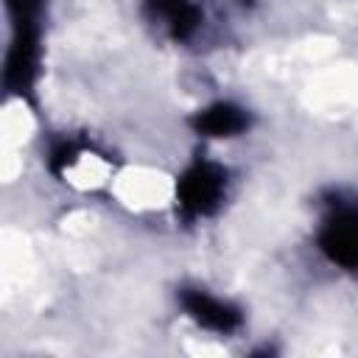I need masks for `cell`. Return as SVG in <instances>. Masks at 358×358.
I'll return each instance as SVG.
<instances>
[{
    "label": "cell",
    "instance_id": "1",
    "mask_svg": "<svg viewBox=\"0 0 358 358\" xmlns=\"http://www.w3.org/2000/svg\"><path fill=\"white\" fill-rule=\"evenodd\" d=\"M227 193V171L215 162H193L176 182V204L182 215L201 218L221 207Z\"/></svg>",
    "mask_w": 358,
    "mask_h": 358
},
{
    "label": "cell",
    "instance_id": "2",
    "mask_svg": "<svg viewBox=\"0 0 358 358\" xmlns=\"http://www.w3.org/2000/svg\"><path fill=\"white\" fill-rule=\"evenodd\" d=\"M319 249L347 271H358V210H333L319 229Z\"/></svg>",
    "mask_w": 358,
    "mask_h": 358
},
{
    "label": "cell",
    "instance_id": "3",
    "mask_svg": "<svg viewBox=\"0 0 358 358\" xmlns=\"http://www.w3.org/2000/svg\"><path fill=\"white\" fill-rule=\"evenodd\" d=\"M36 67H39V28L25 25L14 28L11 50L6 59V84L11 92H28L36 81Z\"/></svg>",
    "mask_w": 358,
    "mask_h": 358
},
{
    "label": "cell",
    "instance_id": "4",
    "mask_svg": "<svg viewBox=\"0 0 358 358\" xmlns=\"http://www.w3.org/2000/svg\"><path fill=\"white\" fill-rule=\"evenodd\" d=\"M182 305L196 324H201L213 333H232L241 327V310L201 288H185Z\"/></svg>",
    "mask_w": 358,
    "mask_h": 358
},
{
    "label": "cell",
    "instance_id": "5",
    "mask_svg": "<svg viewBox=\"0 0 358 358\" xmlns=\"http://www.w3.org/2000/svg\"><path fill=\"white\" fill-rule=\"evenodd\" d=\"M190 123L204 137H235L246 131L249 115L229 101H218V103H210L207 109H199Z\"/></svg>",
    "mask_w": 358,
    "mask_h": 358
},
{
    "label": "cell",
    "instance_id": "6",
    "mask_svg": "<svg viewBox=\"0 0 358 358\" xmlns=\"http://www.w3.org/2000/svg\"><path fill=\"white\" fill-rule=\"evenodd\" d=\"M154 6H157V14L168 22V28L176 39H187L199 28L201 14L190 0H157Z\"/></svg>",
    "mask_w": 358,
    "mask_h": 358
},
{
    "label": "cell",
    "instance_id": "7",
    "mask_svg": "<svg viewBox=\"0 0 358 358\" xmlns=\"http://www.w3.org/2000/svg\"><path fill=\"white\" fill-rule=\"evenodd\" d=\"M241 3H252V0H241Z\"/></svg>",
    "mask_w": 358,
    "mask_h": 358
}]
</instances>
